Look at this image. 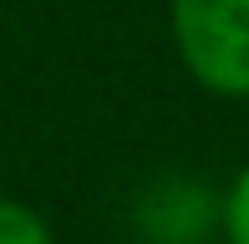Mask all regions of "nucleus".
<instances>
[{
  "label": "nucleus",
  "mask_w": 249,
  "mask_h": 244,
  "mask_svg": "<svg viewBox=\"0 0 249 244\" xmlns=\"http://www.w3.org/2000/svg\"><path fill=\"white\" fill-rule=\"evenodd\" d=\"M173 46L213 97L249 102V0H173Z\"/></svg>",
  "instance_id": "obj_1"
},
{
  "label": "nucleus",
  "mask_w": 249,
  "mask_h": 244,
  "mask_svg": "<svg viewBox=\"0 0 249 244\" xmlns=\"http://www.w3.org/2000/svg\"><path fill=\"white\" fill-rule=\"evenodd\" d=\"M0 244H56V234L31 204L0 193Z\"/></svg>",
  "instance_id": "obj_2"
},
{
  "label": "nucleus",
  "mask_w": 249,
  "mask_h": 244,
  "mask_svg": "<svg viewBox=\"0 0 249 244\" xmlns=\"http://www.w3.org/2000/svg\"><path fill=\"white\" fill-rule=\"evenodd\" d=\"M219 224H224V239L229 244H249V163L239 168V178L229 183V193H224Z\"/></svg>",
  "instance_id": "obj_3"
}]
</instances>
